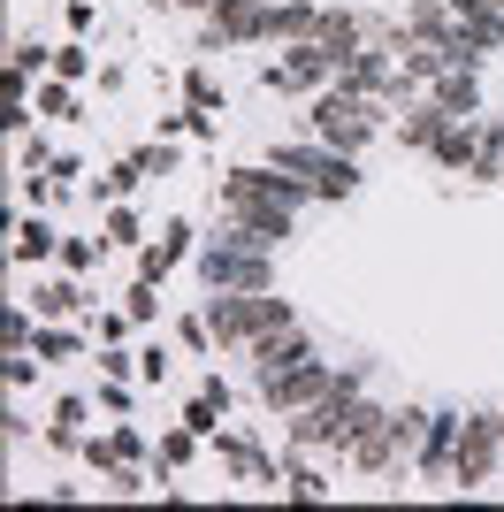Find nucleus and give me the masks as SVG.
Segmentation results:
<instances>
[{"instance_id":"f257e3e1","label":"nucleus","mask_w":504,"mask_h":512,"mask_svg":"<svg viewBox=\"0 0 504 512\" xmlns=\"http://www.w3.org/2000/svg\"><path fill=\"white\" fill-rule=\"evenodd\" d=\"M275 329H291L283 299H214V314H207V337H222V344H268Z\"/></svg>"},{"instance_id":"f03ea898","label":"nucleus","mask_w":504,"mask_h":512,"mask_svg":"<svg viewBox=\"0 0 504 512\" xmlns=\"http://www.w3.org/2000/svg\"><path fill=\"white\" fill-rule=\"evenodd\" d=\"M314 130L321 138H329V146H359V138H367V130H375V100H367V92H329V100H321V115H314Z\"/></svg>"},{"instance_id":"7ed1b4c3","label":"nucleus","mask_w":504,"mask_h":512,"mask_svg":"<svg viewBox=\"0 0 504 512\" xmlns=\"http://www.w3.org/2000/svg\"><path fill=\"white\" fill-rule=\"evenodd\" d=\"M260 390H268V406H306V398L329 390V367H321V360H298V367H283V375H260Z\"/></svg>"},{"instance_id":"20e7f679","label":"nucleus","mask_w":504,"mask_h":512,"mask_svg":"<svg viewBox=\"0 0 504 512\" xmlns=\"http://www.w3.org/2000/svg\"><path fill=\"white\" fill-rule=\"evenodd\" d=\"M489 459H497V421H466V436H459V451H451V482H482L489 474Z\"/></svg>"},{"instance_id":"39448f33","label":"nucleus","mask_w":504,"mask_h":512,"mask_svg":"<svg viewBox=\"0 0 504 512\" xmlns=\"http://www.w3.org/2000/svg\"><path fill=\"white\" fill-rule=\"evenodd\" d=\"M283 169H306L314 192H352V161H329V153H283Z\"/></svg>"},{"instance_id":"423d86ee","label":"nucleus","mask_w":504,"mask_h":512,"mask_svg":"<svg viewBox=\"0 0 504 512\" xmlns=\"http://www.w3.org/2000/svg\"><path fill=\"white\" fill-rule=\"evenodd\" d=\"M207 276L222 283V291H230V283H245V291H260V283H268V268H260V260H252V253H207Z\"/></svg>"},{"instance_id":"0eeeda50","label":"nucleus","mask_w":504,"mask_h":512,"mask_svg":"<svg viewBox=\"0 0 504 512\" xmlns=\"http://www.w3.org/2000/svg\"><path fill=\"white\" fill-rule=\"evenodd\" d=\"M459 31H466V39H497L504 46V16L482 8V0H459Z\"/></svg>"},{"instance_id":"6e6552de","label":"nucleus","mask_w":504,"mask_h":512,"mask_svg":"<svg viewBox=\"0 0 504 512\" xmlns=\"http://www.w3.org/2000/svg\"><path fill=\"white\" fill-rule=\"evenodd\" d=\"M436 107H443V115L474 107V77H443V85H436Z\"/></svg>"},{"instance_id":"1a4fd4ad","label":"nucleus","mask_w":504,"mask_h":512,"mask_svg":"<svg viewBox=\"0 0 504 512\" xmlns=\"http://www.w3.org/2000/svg\"><path fill=\"white\" fill-rule=\"evenodd\" d=\"M46 245H54V237H46V222H23V230H16V260H39Z\"/></svg>"},{"instance_id":"9d476101","label":"nucleus","mask_w":504,"mask_h":512,"mask_svg":"<svg viewBox=\"0 0 504 512\" xmlns=\"http://www.w3.org/2000/svg\"><path fill=\"white\" fill-rule=\"evenodd\" d=\"M436 153L451 161V169H459V161H474V138H466V130H443V138H436Z\"/></svg>"},{"instance_id":"9b49d317","label":"nucleus","mask_w":504,"mask_h":512,"mask_svg":"<svg viewBox=\"0 0 504 512\" xmlns=\"http://www.w3.org/2000/svg\"><path fill=\"white\" fill-rule=\"evenodd\" d=\"M39 306H46V314H69V306H77V291H69V283H54V291H39Z\"/></svg>"},{"instance_id":"f8f14e48","label":"nucleus","mask_w":504,"mask_h":512,"mask_svg":"<svg viewBox=\"0 0 504 512\" xmlns=\"http://www.w3.org/2000/svg\"><path fill=\"white\" fill-rule=\"evenodd\" d=\"M497 8H504V0H497Z\"/></svg>"}]
</instances>
